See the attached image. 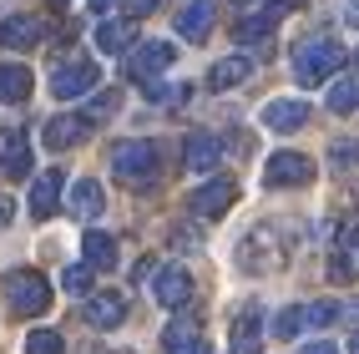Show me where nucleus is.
<instances>
[{"label":"nucleus","instance_id":"1","mask_svg":"<svg viewBox=\"0 0 359 354\" xmlns=\"http://www.w3.org/2000/svg\"><path fill=\"white\" fill-rule=\"evenodd\" d=\"M283 258H289V248H283V233H278L273 223H253L243 238H238V248H233L238 273H248V278L278 273V268H283Z\"/></svg>","mask_w":359,"mask_h":354},{"label":"nucleus","instance_id":"2","mask_svg":"<svg viewBox=\"0 0 359 354\" xmlns=\"http://www.w3.org/2000/svg\"><path fill=\"white\" fill-rule=\"evenodd\" d=\"M111 172H116V182L147 193V187L157 182V142H147V137L116 142V147H111Z\"/></svg>","mask_w":359,"mask_h":354},{"label":"nucleus","instance_id":"3","mask_svg":"<svg viewBox=\"0 0 359 354\" xmlns=\"http://www.w3.org/2000/svg\"><path fill=\"white\" fill-rule=\"evenodd\" d=\"M0 294H6L11 314H20V319H36V314L51 309V283H46V273H36V268H11L0 278Z\"/></svg>","mask_w":359,"mask_h":354},{"label":"nucleus","instance_id":"4","mask_svg":"<svg viewBox=\"0 0 359 354\" xmlns=\"http://www.w3.org/2000/svg\"><path fill=\"white\" fill-rule=\"evenodd\" d=\"M349 56H344V46L339 41H329V36H314V41H304L299 51H294V76L304 86H319V81H334V71H339Z\"/></svg>","mask_w":359,"mask_h":354},{"label":"nucleus","instance_id":"5","mask_svg":"<svg viewBox=\"0 0 359 354\" xmlns=\"http://www.w3.org/2000/svg\"><path fill=\"white\" fill-rule=\"evenodd\" d=\"M97 81H102V71H97V61H86V56H76V61H66V66H56V71H51V97H61V102H76V97H91V91H97Z\"/></svg>","mask_w":359,"mask_h":354},{"label":"nucleus","instance_id":"6","mask_svg":"<svg viewBox=\"0 0 359 354\" xmlns=\"http://www.w3.org/2000/svg\"><path fill=\"white\" fill-rule=\"evenodd\" d=\"M147 283H152V299L162 304V309H187V304H193V273H187L182 264L157 268Z\"/></svg>","mask_w":359,"mask_h":354},{"label":"nucleus","instance_id":"7","mask_svg":"<svg viewBox=\"0 0 359 354\" xmlns=\"http://www.w3.org/2000/svg\"><path fill=\"white\" fill-rule=\"evenodd\" d=\"M258 349H263V309L253 299H243L228 329V354H258Z\"/></svg>","mask_w":359,"mask_h":354},{"label":"nucleus","instance_id":"8","mask_svg":"<svg viewBox=\"0 0 359 354\" xmlns=\"http://www.w3.org/2000/svg\"><path fill=\"white\" fill-rule=\"evenodd\" d=\"M238 203V177H208L193 198H187V207H193V218H223V212Z\"/></svg>","mask_w":359,"mask_h":354},{"label":"nucleus","instance_id":"9","mask_svg":"<svg viewBox=\"0 0 359 354\" xmlns=\"http://www.w3.org/2000/svg\"><path fill=\"white\" fill-rule=\"evenodd\" d=\"M172 61H177L172 41H147V46H137V51L127 56V76L147 86V81H157V76H162V71L172 66Z\"/></svg>","mask_w":359,"mask_h":354},{"label":"nucleus","instance_id":"10","mask_svg":"<svg viewBox=\"0 0 359 354\" xmlns=\"http://www.w3.org/2000/svg\"><path fill=\"white\" fill-rule=\"evenodd\" d=\"M263 177H269V187H304V182H314V162L304 152H273Z\"/></svg>","mask_w":359,"mask_h":354},{"label":"nucleus","instance_id":"11","mask_svg":"<svg viewBox=\"0 0 359 354\" xmlns=\"http://www.w3.org/2000/svg\"><path fill=\"white\" fill-rule=\"evenodd\" d=\"M91 137V116L81 111V116H71V111H61V116H51V122L41 127V142L51 152H66V147H76V142H86Z\"/></svg>","mask_w":359,"mask_h":354},{"label":"nucleus","instance_id":"12","mask_svg":"<svg viewBox=\"0 0 359 354\" xmlns=\"http://www.w3.org/2000/svg\"><path fill=\"white\" fill-rule=\"evenodd\" d=\"M167 344H162V354H212L208 349V339H203V319L198 314H182L172 329L162 334Z\"/></svg>","mask_w":359,"mask_h":354},{"label":"nucleus","instance_id":"13","mask_svg":"<svg viewBox=\"0 0 359 354\" xmlns=\"http://www.w3.org/2000/svg\"><path fill=\"white\" fill-rule=\"evenodd\" d=\"M182 162H187V172H212L223 162V142L212 132H193L182 142Z\"/></svg>","mask_w":359,"mask_h":354},{"label":"nucleus","instance_id":"14","mask_svg":"<svg viewBox=\"0 0 359 354\" xmlns=\"http://www.w3.org/2000/svg\"><path fill=\"white\" fill-rule=\"evenodd\" d=\"M41 36H46V26L36 15H6L0 20V46L6 51H31V46H41Z\"/></svg>","mask_w":359,"mask_h":354},{"label":"nucleus","instance_id":"15","mask_svg":"<svg viewBox=\"0 0 359 354\" xmlns=\"http://www.w3.org/2000/svg\"><path fill=\"white\" fill-rule=\"evenodd\" d=\"M0 172L6 177H26L31 172V142L15 127H0Z\"/></svg>","mask_w":359,"mask_h":354},{"label":"nucleus","instance_id":"16","mask_svg":"<svg viewBox=\"0 0 359 354\" xmlns=\"http://www.w3.org/2000/svg\"><path fill=\"white\" fill-rule=\"evenodd\" d=\"M309 102H294V97H278V102H269L263 107V127L269 132H299L304 122H309Z\"/></svg>","mask_w":359,"mask_h":354},{"label":"nucleus","instance_id":"17","mask_svg":"<svg viewBox=\"0 0 359 354\" xmlns=\"http://www.w3.org/2000/svg\"><path fill=\"white\" fill-rule=\"evenodd\" d=\"M61 187H66V172L51 168V172H41L31 182V218H51V212L61 207Z\"/></svg>","mask_w":359,"mask_h":354},{"label":"nucleus","instance_id":"18","mask_svg":"<svg viewBox=\"0 0 359 354\" xmlns=\"http://www.w3.org/2000/svg\"><path fill=\"white\" fill-rule=\"evenodd\" d=\"M127 319V299L122 294H86V324L91 329H116V324H122Z\"/></svg>","mask_w":359,"mask_h":354},{"label":"nucleus","instance_id":"19","mask_svg":"<svg viewBox=\"0 0 359 354\" xmlns=\"http://www.w3.org/2000/svg\"><path fill=\"white\" fill-rule=\"evenodd\" d=\"M66 207H71V218H102V207H107L102 182H97V177H76V182H71Z\"/></svg>","mask_w":359,"mask_h":354},{"label":"nucleus","instance_id":"20","mask_svg":"<svg viewBox=\"0 0 359 354\" xmlns=\"http://www.w3.org/2000/svg\"><path fill=\"white\" fill-rule=\"evenodd\" d=\"M248 76H253V56H238L233 51V56H223L218 66L208 71V86L212 91H233V86H243Z\"/></svg>","mask_w":359,"mask_h":354},{"label":"nucleus","instance_id":"21","mask_svg":"<svg viewBox=\"0 0 359 354\" xmlns=\"http://www.w3.org/2000/svg\"><path fill=\"white\" fill-rule=\"evenodd\" d=\"M208 31H212V0H187V6L177 11V36L203 41Z\"/></svg>","mask_w":359,"mask_h":354},{"label":"nucleus","instance_id":"22","mask_svg":"<svg viewBox=\"0 0 359 354\" xmlns=\"http://www.w3.org/2000/svg\"><path fill=\"white\" fill-rule=\"evenodd\" d=\"M31 86H36V76H31L26 66H15V61L0 66V102H6V107H20V102L31 97Z\"/></svg>","mask_w":359,"mask_h":354},{"label":"nucleus","instance_id":"23","mask_svg":"<svg viewBox=\"0 0 359 354\" xmlns=\"http://www.w3.org/2000/svg\"><path fill=\"white\" fill-rule=\"evenodd\" d=\"M132 41H137V31H132V15H127V20H102V26H97V51H107V56H122V51H132Z\"/></svg>","mask_w":359,"mask_h":354},{"label":"nucleus","instance_id":"24","mask_svg":"<svg viewBox=\"0 0 359 354\" xmlns=\"http://www.w3.org/2000/svg\"><path fill=\"white\" fill-rule=\"evenodd\" d=\"M81 258H86L91 268H116V238L102 233V228H91L86 238H81Z\"/></svg>","mask_w":359,"mask_h":354},{"label":"nucleus","instance_id":"25","mask_svg":"<svg viewBox=\"0 0 359 354\" xmlns=\"http://www.w3.org/2000/svg\"><path fill=\"white\" fill-rule=\"evenodd\" d=\"M354 273H359V218L339 228V264H334V278H354Z\"/></svg>","mask_w":359,"mask_h":354},{"label":"nucleus","instance_id":"26","mask_svg":"<svg viewBox=\"0 0 359 354\" xmlns=\"http://www.w3.org/2000/svg\"><path fill=\"white\" fill-rule=\"evenodd\" d=\"M324 107H329L334 116H349V111H359V71H354V76H344V81H334V86H329Z\"/></svg>","mask_w":359,"mask_h":354},{"label":"nucleus","instance_id":"27","mask_svg":"<svg viewBox=\"0 0 359 354\" xmlns=\"http://www.w3.org/2000/svg\"><path fill=\"white\" fill-rule=\"evenodd\" d=\"M273 26H278V15H269V11H263V15H238L233 36L253 46V41H269V36H273Z\"/></svg>","mask_w":359,"mask_h":354},{"label":"nucleus","instance_id":"28","mask_svg":"<svg viewBox=\"0 0 359 354\" xmlns=\"http://www.w3.org/2000/svg\"><path fill=\"white\" fill-rule=\"evenodd\" d=\"M26 354H66V339L56 329H31L26 334Z\"/></svg>","mask_w":359,"mask_h":354},{"label":"nucleus","instance_id":"29","mask_svg":"<svg viewBox=\"0 0 359 354\" xmlns=\"http://www.w3.org/2000/svg\"><path fill=\"white\" fill-rule=\"evenodd\" d=\"M91 273H97L91 264H71V268L61 273V289H66V294H76V299H86V294H91Z\"/></svg>","mask_w":359,"mask_h":354},{"label":"nucleus","instance_id":"30","mask_svg":"<svg viewBox=\"0 0 359 354\" xmlns=\"http://www.w3.org/2000/svg\"><path fill=\"white\" fill-rule=\"evenodd\" d=\"M304 324H309L304 309H278V319H273V339H299Z\"/></svg>","mask_w":359,"mask_h":354},{"label":"nucleus","instance_id":"31","mask_svg":"<svg viewBox=\"0 0 359 354\" xmlns=\"http://www.w3.org/2000/svg\"><path fill=\"white\" fill-rule=\"evenodd\" d=\"M122 107V91H97V97H91V107H86V116H91V127L97 122H107V116Z\"/></svg>","mask_w":359,"mask_h":354},{"label":"nucleus","instance_id":"32","mask_svg":"<svg viewBox=\"0 0 359 354\" xmlns=\"http://www.w3.org/2000/svg\"><path fill=\"white\" fill-rule=\"evenodd\" d=\"M304 314H309V324H334V319H339V304L314 299V304H304Z\"/></svg>","mask_w":359,"mask_h":354},{"label":"nucleus","instance_id":"33","mask_svg":"<svg viewBox=\"0 0 359 354\" xmlns=\"http://www.w3.org/2000/svg\"><path fill=\"white\" fill-rule=\"evenodd\" d=\"M142 91H147V102H182L187 97V86H162V81H147Z\"/></svg>","mask_w":359,"mask_h":354},{"label":"nucleus","instance_id":"34","mask_svg":"<svg viewBox=\"0 0 359 354\" xmlns=\"http://www.w3.org/2000/svg\"><path fill=\"white\" fill-rule=\"evenodd\" d=\"M334 168H354V162H359V142H334Z\"/></svg>","mask_w":359,"mask_h":354},{"label":"nucleus","instance_id":"35","mask_svg":"<svg viewBox=\"0 0 359 354\" xmlns=\"http://www.w3.org/2000/svg\"><path fill=\"white\" fill-rule=\"evenodd\" d=\"M157 6H162V0H127V15H132V20H142V15H152Z\"/></svg>","mask_w":359,"mask_h":354},{"label":"nucleus","instance_id":"36","mask_svg":"<svg viewBox=\"0 0 359 354\" xmlns=\"http://www.w3.org/2000/svg\"><path fill=\"white\" fill-rule=\"evenodd\" d=\"M299 354H339V349H334V344H329V339H309V344H304V349H299Z\"/></svg>","mask_w":359,"mask_h":354},{"label":"nucleus","instance_id":"37","mask_svg":"<svg viewBox=\"0 0 359 354\" xmlns=\"http://www.w3.org/2000/svg\"><path fill=\"white\" fill-rule=\"evenodd\" d=\"M289 11H299V0H269V15H289Z\"/></svg>","mask_w":359,"mask_h":354},{"label":"nucleus","instance_id":"38","mask_svg":"<svg viewBox=\"0 0 359 354\" xmlns=\"http://www.w3.org/2000/svg\"><path fill=\"white\" fill-rule=\"evenodd\" d=\"M11 218H15V203H11V198H0V228H6Z\"/></svg>","mask_w":359,"mask_h":354},{"label":"nucleus","instance_id":"39","mask_svg":"<svg viewBox=\"0 0 359 354\" xmlns=\"http://www.w3.org/2000/svg\"><path fill=\"white\" fill-rule=\"evenodd\" d=\"M344 319H349V324H359V299H354L349 309H344Z\"/></svg>","mask_w":359,"mask_h":354},{"label":"nucleus","instance_id":"40","mask_svg":"<svg viewBox=\"0 0 359 354\" xmlns=\"http://www.w3.org/2000/svg\"><path fill=\"white\" fill-rule=\"evenodd\" d=\"M116 6V0H91V11H111Z\"/></svg>","mask_w":359,"mask_h":354},{"label":"nucleus","instance_id":"41","mask_svg":"<svg viewBox=\"0 0 359 354\" xmlns=\"http://www.w3.org/2000/svg\"><path fill=\"white\" fill-rule=\"evenodd\" d=\"M349 354H359V329H354V339H349Z\"/></svg>","mask_w":359,"mask_h":354},{"label":"nucleus","instance_id":"42","mask_svg":"<svg viewBox=\"0 0 359 354\" xmlns=\"http://www.w3.org/2000/svg\"><path fill=\"white\" fill-rule=\"evenodd\" d=\"M66 6H71V0H51V11H66Z\"/></svg>","mask_w":359,"mask_h":354},{"label":"nucleus","instance_id":"43","mask_svg":"<svg viewBox=\"0 0 359 354\" xmlns=\"http://www.w3.org/2000/svg\"><path fill=\"white\" fill-rule=\"evenodd\" d=\"M233 6H248V0H233Z\"/></svg>","mask_w":359,"mask_h":354},{"label":"nucleus","instance_id":"44","mask_svg":"<svg viewBox=\"0 0 359 354\" xmlns=\"http://www.w3.org/2000/svg\"><path fill=\"white\" fill-rule=\"evenodd\" d=\"M354 71H359V56H354Z\"/></svg>","mask_w":359,"mask_h":354}]
</instances>
